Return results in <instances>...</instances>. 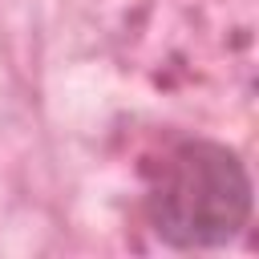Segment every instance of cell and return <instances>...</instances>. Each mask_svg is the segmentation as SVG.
Wrapping results in <instances>:
<instances>
[{
  "label": "cell",
  "mask_w": 259,
  "mask_h": 259,
  "mask_svg": "<svg viewBox=\"0 0 259 259\" xmlns=\"http://www.w3.org/2000/svg\"><path fill=\"white\" fill-rule=\"evenodd\" d=\"M251 170L214 138H178L142 194V223L170 251H223L251 227Z\"/></svg>",
  "instance_id": "6da1fadb"
}]
</instances>
